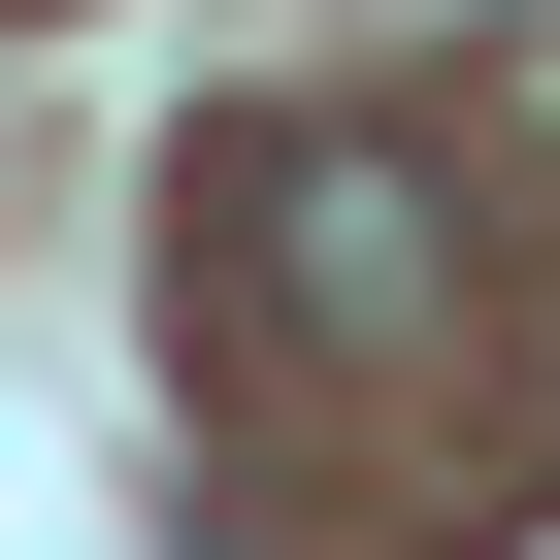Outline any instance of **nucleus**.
Returning a JSON list of instances; mask_svg holds the SVG:
<instances>
[{"mask_svg": "<svg viewBox=\"0 0 560 560\" xmlns=\"http://www.w3.org/2000/svg\"><path fill=\"white\" fill-rule=\"evenodd\" d=\"M264 330H298V363H429L462 330V231H429L396 132H298V165H264Z\"/></svg>", "mask_w": 560, "mask_h": 560, "instance_id": "nucleus-1", "label": "nucleus"}]
</instances>
